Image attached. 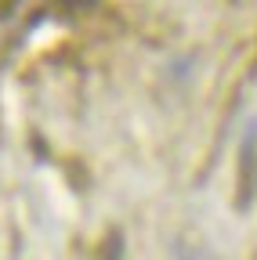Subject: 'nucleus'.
<instances>
[{
	"mask_svg": "<svg viewBox=\"0 0 257 260\" xmlns=\"http://www.w3.org/2000/svg\"><path fill=\"white\" fill-rule=\"evenodd\" d=\"M253 191H257V126H250L239 152V199H236L239 210H250Z\"/></svg>",
	"mask_w": 257,
	"mask_h": 260,
	"instance_id": "f257e3e1",
	"label": "nucleus"
}]
</instances>
